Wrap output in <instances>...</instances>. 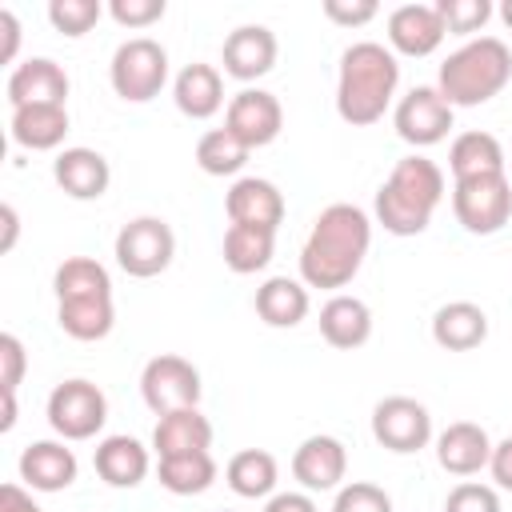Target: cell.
I'll list each match as a JSON object with an SVG mask.
<instances>
[{"label":"cell","mask_w":512,"mask_h":512,"mask_svg":"<svg viewBox=\"0 0 512 512\" xmlns=\"http://www.w3.org/2000/svg\"><path fill=\"white\" fill-rule=\"evenodd\" d=\"M252 148L240 144L228 128H208L200 140H196V164L208 172V176H236L244 164H248Z\"/></svg>","instance_id":"obj_34"},{"label":"cell","mask_w":512,"mask_h":512,"mask_svg":"<svg viewBox=\"0 0 512 512\" xmlns=\"http://www.w3.org/2000/svg\"><path fill=\"white\" fill-rule=\"evenodd\" d=\"M156 480L172 496H200L216 480V460L212 452H188V456H164L156 464Z\"/></svg>","instance_id":"obj_32"},{"label":"cell","mask_w":512,"mask_h":512,"mask_svg":"<svg viewBox=\"0 0 512 512\" xmlns=\"http://www.w3.org/2000/svg\"><path fill=\"white\" fill-rule=\"evenodd\" d=\"M256 316L268 328H296L308 316V284L292 276H268L256 288Z\"/></svg>","instance_id":"obj_27"},{"label":"cell","mask_w":512,"mask_h":512,"mask_svg":"<svg viewBox=\"0 0 512 512\" xmlns=\"http://www.w3.org/2000/svg\"><path fill=\"white\" fill-rule=\"evenodd\" d=\"M112 92L128 104H148L168 84V48L152 36H132L112 52L108 64Z\"/></svg>","instance_id":"obj_5"},{"label":"cell","mask_w":512,"mask_h":512,"mask_svg":"<svg viewBox=\"0 0 512 512\" xmlns=\"http://www.w3.org/2000/svg\"><path fill=\"white\" fill-rule=\"evenodd\" d=\"M224 212L232 224L276 232L284 224V192L264 176H240L224 196Z\"/></svg>","instance_id":"obj_16"},{"label":"cell","mask_w":512,"mask_h":512,"mask_svg":"<svg viewBox=\"0 0 512 512\" xmlns=\"http://www.w3.org/2000/svg\"><path fill=\"white\" fill-rule=\"evenodd\" d=\"M116 264L136 276V280H148V276H160L172 256H176V236L168 228V220L160 216H136L128 220L120 232H116Z\"/></svg>","instance_id":"obj_8"},{"label":"cell","mask_w":512,"mask_h":512,"mask_svg":"<svg viewBox=\"0 0 512 512\" xmlns=\"http://www.w3.org/2000/svg\"><path fill=\"white\" fill-rule=\"evenodd\" d=\"M504 148L492 132H460L448 148V168H452V180H472V176H492V172H504Z\"/></svg>","instance_id":"obj_28"},{"label":"cell","mask_w":512,"mask_h":512,"mask_svg":"<svg viewBox=\"0 0 512 512\" xmlns=\"http://www.w3.org/2000/svg\"><path fill=\"white\" fill-rule=\"evenodd\" d=\"M52 288H56V300H96V296H112V276L92 256H68L56 268Z\"/></svg>","instance_id":"obj_33"},{"label":"cell","mask_w":512,"mask_h":512,"mask_svg":"<svg viewBox=\"0 0 512 512\" xmlns=\"http://www.w3.org/2000/svg\"><path fill=\"white\" fill-rule=\"evenodd\" d=\"M320 336L332 348H340V352H352V348L368 344V336H372V308L360 296L336 292L320 308Z\"/></svg>","instance_id":"obj_24"},{"label":"cell","mask_w":512,"mask_h":512,"mask_svg":"<svg viewBox=\"0 0 512 512\" xmlns=\"http://www.w3.org/2000/svg\"><path fill=\"white\" fill-rule=\"evenodd\" d=\"M452 216L472 236H496L512 220V184L504 172L452 184Z\"/></svg>","instance_id":"obj_6"},{"label":"cell","mask_w":512,"mask_h":512,"mask_svg":"<svg viewBox=\"0 0 512 512\" xmlns=\"http://www.w3.org/2000/svg\"><path fill=\"white\" fill-rule=\"evenodd\" d=\"M16 424V392H4V416H0V432H8Z\"/></svg>","instance_id":"obj_47"},{"label":"cell","mask_w":512,"mask_h":512,"mask_svg":"<svg viewBox=\"0 0 512 512\" xmlns=\"http://www.w3.org/2000/svg\"><path fill=\"white\" fill-rule=\"evenodd\" d=\"M444 200V172L436 160L412 152L396 160L388 180L376 188V224L392 236H420Z\"/></svg>","instance_id":"obj_3"},{"label":"cell","mask_w":512,"mask_h":512,"mask_svg":"<svg viewBox=\"0 0 512 512\" xmlns=\"http://www.w3.org/2000/svg\"><path fill=\"white\" fill-rule=\"evenodd\" d=\"M372 244V220L356 204H328L300 248V280L308 288H344L360 272Z\"/></svg>","instance_id":"obj_1"},{"label":"cell","mask_w":512,"mask_h":512,"mask_svg":"<svg viewBox=\"0 0 512 512\" xmlns=\"http://www.w3.org/2000/svg\"><path fill=\"white\" fill-rule=\"evenodd\" d=\"M0 28H4V56L0 60H12L16 56V44H20V20L12 8H0Z\"/></svg>","instance_id":"obj_45"},{"label":"cell","mask_w":512,"mask_h":512,"mask_svg":"<svg viewBox=\"0 0 512 512\" xmlns=\"http://www.w3.org/2000/svg\"><path fill=\"white\" fill-rule=\"evenodd\" d=\"M488 472H492L496 488L512 492V436H504L500 444H492V460H488Z\"/></svg>","instance_id":"obj_42"},{"label":"cell","mask_w":512,"mask_h":512,"mask_svg":"<svg viewBox=\"0 0 512 512\" xmlns=\"http://www.w3.org/2000/svg\"><path fill=\"white\" fill-rule=\"evenodd\" d=\"M24 368H28V356H24L20 336L4 332L0 336V392H16L24 380Z\"/></svg>","instance_id":"obj_40"},{"label":"cell","mask_w":512,"mask_h":512,"mask_svg":"<svg viewBox=\"0 0 512 512\" xmlns=\"http://www.w3.org/2000/svg\"><path fill=\"white\" fill-rule=\"evenodd\" d=\"M344 472H348V448L328 432L308 436L292 452V476L300 480L304 492H332L340 488Z\"/></svg>","instance_id":"obj_15"},{"label":"cell","mask_w":512,"mask_h":512,"mask_svg":"<svg viewBox=\"0 0 512 512\" xmlns=\"http://www.w3.org/2000/svg\"><path fill=\"white\" fill-rule=\"evenodd\" d=\"M172 100L188 120H208L224 108V76L212 64H184L172 80Z\"/></svg>","instance_id":"obj_22"},{"label":"cell","mask_w":512,"mask_h":512,"mask_svg":"<svg viewBox=\"0 0 512 512\" xmlns=\"http://www.w3.org/2000/svg\"><path fill=\"white\" fill-rule=\"evenodd\" d=\"M508 80H512V48L500 36H476L440 64L436 88L452 108H476L500 96Z\"/></svg>","instance_id":"obj_4"},{"label":"cell","mask_w":512,"mask_h":512,"mask_svg":"<svg viewBox=\"0 0 512 512\" xmlns=\"http://www.w3.org/2000/svg\"><path fill=\"white\" fill-rule=\"evenodd\" d=\"M444 512H500V496H496V488H488V484L464 480V484H456V488L448 492Z\"/></svg>","instance_id":"obj_38"},{"label":"cell","mask_w":512,"mask_h":512,"mask_svg":"<svg viewBox=\"0 0 512 512\" xmlns=\"http://www.w3.org/2000/svg\"><path fill=\"white\" fill-rule=\"evenodd\" d=\"M436 12L444 20V28L456 32V36H472L492 20L488 0H436Z\"/></svg>","instance_id":"obj_36"},{"label":"cell","mask_w":512,"mask_h":512,"mask_svg":"<svg viewBox=\"0 0 512 512\" xmlns=\"http://www.w3.org/2000/svg\"><path fill=\"white\" fill-rule=\"evenodd\" d=\"M432 340L448 352H472L488 340V316L472 300H448L432 316Z\"/></svg>","instance_id":"obj_25"},{"label":"cell","mask_w":512,"mask_h":512,"mask_svg":"<svg viewBox=\"0 0 512 512\" xmlns=\"http://www.w3.org/2000/svg\"><path fill=\"white\" fill-rule=\"evenodd\" d=\"M372 436L396 456H412L432 440V412L416 396H384L372 408Z\"/></svg>","instance_id":"obj_10"},{"label":"cell","mask_w":512,"mask_h":512,"mask_svg":"<svg viewBox=\"0 0 512 512\" xmlns=\"http://www.w3.org/2000/svg\"><path fill=\"white\" fill-rule=\"evenodd\" d=\"M56 324L64 336L72 340H104L116 324V308L112 296H96V300H56Z\"/></svg>","instance_id":"obj_30"},{"label":"cell","mask_w":512,"mask_h":512,"mask_svg":"<svg viewBox=\"0 0 512 512\" xmlns=\"http://www.w3.org/2000/svg\"><path fill=\"white\" fill-rule=\"evenodd\" d=\"M276 56H280V44H276V32L264 28V24H240L228 32L224 48H220V60H224V72L240 84H252L260 76H268L276 68Z\"/></svg>","instance_id":"obj_13"},{"label":"cell","mask_w":512,"mask_h":512,"mask_svg":"<svg viewBox=\"0 0 512 512\" xmlns=\"http://www.w3.org/2000/svg\"><path fill=\"white\" fill-rule=\"evenodd\" d=\"M448 28L436 4H400L388 12V48L400 56H432L444 44Z\"/></svg>","instance_id":"obj_14"},{"label":"cell","mask_w":512,"mask_h":512,"mask_svg":"<svg viewBox=\"0 0 512 512\" xmlns=\"http://www.w3.org/2000/svg\"><path fill=\"white\" fill-rule=\"evenodd\" d=\"M224 128H228L240 144L264 148V144H272V140L280 136V128H284V108H280V100H276L268 88H240V92L228 100V108H224Z\"/></svg>","instance_id":"obj_12"},{"label":"cell","mask_w":512,"mask_h":512,"mask_svg":"<svg viewBox=\"0 0 512 512\" xmlns=\"http://www.w3.org/2000/svg\"><path fill=\"white\" fill-rule=\"evenodd\" d=\"M8 104L24 108V104H64L68 100V72L52 60V56H28L8 72Z\"/></svg>","instance_id":"obj_17"},{"label":"cell","mask_w":512,"mask_h":512,"mask_svg":"<svg viewBox=\"0 0 512 512\" xmlns=\"http://www.w3.org/2000/svg\"><path fill=\"white\" fill-rule=\"evenodd\" d=\"M212 448V420L200 408H180L156 420L152 428V452L164 456H188V452H208Z\"/></svg>","instance_id":"obj_26"},{"label":"cell","mask_w":512,"mask_h":512,"mask_svg":"<svg viewBox=\"0 0 512 512\" xmlns=\"http://www.w3.org/2000/svg\"><path fill=\"white\" fill-rule=\"evenodd\" d=\"M452 116L456 108L440 96L436 84H416L412 92L400 96L396 112H392V124H396V136L412 148H428V144H440L452 128Z\"/></svg>","instance_id":"obj_11"},{"label":"cell","mask_w":512,"mask_h":512,"mask_svg":"<svg viewBox=\"0 0 512 512\" xmlns=\"http://www.w3.org/2000/svg\"><path fill=\"white\" fill-rule=\"evenodd\" d=\"M164 0H112L108 4V16L120 24V28H148L164 16Z\"/></svg>","instance_id":"obj_39"},{"label":"cell","mask_w":512,"mask_h":512,"mask_svg":"<svg viewBox=\"0 0 512 512\" xmlns=\"http://www.w3.org/2000/svg\"><path fill=\"white\" fill-rule=\"evenodd\" d=\"M500 20L512 28V0H504V4H500Z\"/></svg>","instance_id":"obj_48"},{"label":"cell","mask_w":512,"mask_h":512,"mask_svg":"<svg viewBox=\"0 0 512 512\" xmlns=\"http://www.w3.org/2000/svg\"><path fill=\"white\" fill-rule=\"evenodd\" d=\"M100 12H104V4L100 0H52L48 4V20H52V28L56 32H64V36H84L96 20H100Z\"/></svg>","instance_id":"obj_35"},{"label":"cell","mask_w":512,"mask_h":512,"mask_svg":"<svg viewBox=\"0 0 512 512\" xmlns=\"http://www.w3.org/2000/svg\"><path fill=\"white\" fill-rule=\"evenodd\" d=\"M224 480L236 496L244 500H264V496H276V480H280V464L272 452L264 448H244L228 460L224 468Z\"/></svg>","instance_id":"obj_29"},{"label":"cell","mask_w":512,"mask_h":512,"mask_svg":"<svg viewBox=\"0 0 512 512\" xmlns=\"http://www.w3.org/2000/svg\"><path fill=\"white\" fill-rule=\"evenodd\" d=\"M0 220H4V240H0V248L8 252V248L16 244V232H20V216H16V208H12V204H4V208H0Z\"/></svg>","instance_id":"obj_46"},{"label":"cell","mask_w":512,"mask_h":512,"mask_svg":"<svg viewBox=\"0 0 512 512\" xmlns=\"http://www.w3.org/2000/svg\"><path fill=\"white\" fill-rule=\"evenodd\" d=\"M108 420V396L92 380H64L48 392V424L60 440H92Z\"/></svg>","instance_id":"obj_9"},{"label":"cell","mask_w":512,"mask_h":512,"mask_svg":"<svg viewBox=\"0 0 512 512\" xmlns=\"http://www.w3.org/2000/svg\"><path fill=\"white\" fill-rule=\"evenodd\" d=\"M488 460H492V436L472 420H456L436 436V464L448 476H476L480 468H488Z\"/></svg>","instance_id":"obj_20"},{"label":"cell","mask_w":512,"mask_h":512,"mask_svg":"<svg viewBox=\"0 0 512 512\" xmlns=\"http://www.w3.org/2000/svg\"><path fill=\"white\" fill-rule=\"evenodd\" d=\"M16 468H20L24 488H32V492H64L76 480V472H80L76 452L64 440H36V444H28L20 452Z\"/></svg>","instance_id":"obj_19"},{"label":"cell","mask_w":512,"mask_h":512,"mask_svg":"<svg viewBox=\"0 0 512 512\" xmlns=\"http://www.w3.org/2000/svg\"><path fill=\"white\" fill-rule=\"evenodd\" d=\"M92 464H96V476L108 484V488H136L148 468H152V456L148 448L136 440V436H104L92 452Z\"/></svg>","instance_id":"obj_21"},{"label":"cell","mask_w":512,"mask_h":512,"mask_svg":"<svg viewBox=\"0 0 512 512\" xmlns=\"http://www.w3.org/2000/svg\"><path fill=\"white\" fill-rule=\"evenodd\" d=\"M8 132L28 152H52L68 136V108L64 104H24V108H12Z\"/></svg>","instance_id":"obj_23"},{"label":"cell","mask_w":512,"mask_h":512,"mask_svg":"<svg viewBox=\"0 0 512 512\" xmlns=\"http://www.w3.org/2000/svg\"><path fill=\"white\" fill-rule=\"evenodd\" d=\"M52 180H56L60 192L72 196V200H100V196L108 192V184H112V168H108V160H104L96 148L76 144V148L56 152V160H52Z\"/></svg>","instance_id":"obj_18"},{"label":"cell","mask_w":512,"mask_h":512,"mask_svg":"<svg viewBox=\"0 0 512 512\" xmlns=\"http://www.w3.org/2000/svg\"><path fill=\"white\" fill-rule=\"evenodd\" d=\"M400 84V60L392 48L376 40H356L340 56V76H336V112L344 124L364 128L376 124Z\"/></svg>","instance_id":"obj_2"},{"label":"cell","mask_w":512,"mask_h":512,"mask_svg":"<svg viewBox=\"0 0 512 512\" xmlns=\"http://www.w3.org/2000/svg\"><path fill=\"white\" fill-rule=\"evenodd\" d=\"M264 512H320V508L308 492H276V496H268Z\"/></svg>","instance_id":"obj_43"},{"label":"cell","mask_w":512,"mask_h":512,"mask_svg":"<svg viewBox=\"0 0 512 512\" xmlns=\"http://www.w3.org/2000/svg\"><path fill=\"white\" fill-rule=\"evenodd\" d=\"M276 252V232L268 228H248V224H228L224 232V264L236 276H252L272 264Z\"/></svg>","instance_id":"obj_31"},{"label":"cell","mask_w":512,"mask_h":512,"mask_svg":"<svg viewBox=\"0 0 512 512\" xmlns=\"http://www.w3.org/2000/svg\"><path fill=\"white\" fill-rule=\"evenodd\" d=\"M200 392H204L200 368L176 352L152 356L140 368V396L156 416H168L180 408H200Z\"/></svg>","instance_id":"obj_7"},{"label":"cell","mask_w":512,"mask_h":512,"mask_svg":"<svg viewBox=\"0 0 512 512\" xmlns=\"http://www.w3.org/2000/svg\"><path fill=\"white\" fill-rule=\"evenodd\" d=\"M332 512H392V496L380 484L368 480H352L344 488H336Z\"/></svg>","instance_id":"obj_37"},{"label":"cell","mask_w":512,"mask_h":512,"mask_svg":"<svg viewBox=\"0 0 512 512\" xmlns=\"http://www.w3.org/2000/svg\"><path fill=\"white\" fill-rule=\"evenodd\" d=\"M0 512H44V508L32 500L28 488H20V484H4V488H0Z\"/></svg>","instance_id":"obj_44"},{"label":"cell","mask_w":512,"mask_h":512,"mask_svg":"<svg viewBox=\"0 0 512 512\" xmlns=\"http://www.w3.org/2000/svg\"><path fill=\"white\" fill-rule=\"evenodd\" d=\"M380 12L376 0H324V16L340 28H360Z\"/></svg>","instance_id":"obj_41"}]
</instances>
